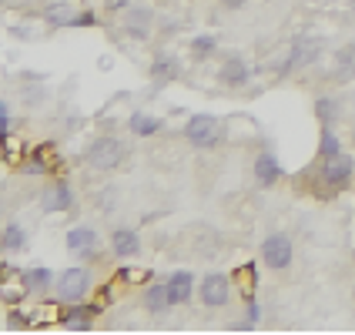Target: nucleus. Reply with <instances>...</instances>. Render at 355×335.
Masks as SVG:
<instances>
[{
	"label": "nucleus",
	"mask_w": 355,
	"mask_h": 335,
	"mask_svg": "<svg viewBox=\"0 0 355 335\" xmlns=\"http://www.w3.org/2000/svg\"><path fill=\"white\" fill-rule=\"evenodd\" d=\"M292 258H295V245H292V238L285 232H275V235H268L261 241V261L272 272H285L292 265Z\"/></svg>",
	"instance_id": "obj_5"
},
{
	"label": "nucleus",
	"mask_w": 355,
	"mask_h": 335,
	"mask_svg": "<svg viewBox=\"0 0 355 335\" xmlns=\"http://www.w3.org/2000/svg\"><path fill=\"white\" fill-rule=\"evenodd\" d=\"M342 151V141L336 138V131L332 128H322V138H318V155L322 158H332V155H338Z\"/></svg>",
	"instance_id": "obj_24"
},
{
	"label": "nucleus",
	"mask_w": 355,
	"mask_h": 335,
	"mask_svg": "<svg viewBox=\"0 0 355 335\" xmlns=\"http://www.w3.org/2000/svg\"><path fill=\"white\" fill-rule=\"evenodd\" d=\"M87 164L91 168H98V171H114L121 161L128 158V148H124V141L114 138V135H101L98 141H91V148H87Z\"/></svg>",
	"instance_id": "obj_2"
},
{
	"label": "nucleus",
	"mask_w": 355,
	"mask_h": 335,
	"mask_svg": "<svg viewBox=\"0 0 355 335\" xmlns=\"http://www.w3.org/2000/svg\"><path fill=\"white\" fill-rule=\"evenodd\" d=\"M111 252H114L121 261L138 258L141 255V235L135 228H114V232H111Z\"/></svg>",
	"instance_id": "obj_12"
},
{
	"label": "nucleus",
	"mask_w": 355,
	"mask_h": 335,
	"mask_svg": "<svg viewBox=\"0 0 355 335\" xmlns=\"http://www.w3.org/2000/svg\"><path fill=\"white\" fill-rule=\"evenodd\" d=\"M0 121H3V131L10 135V108L7 104H0Z\"/></svg>",
	"instance_id": "obj_30"
},
{
	"label": "nucleus",
	"mask_w": 355,
	"mask_h": 335,
	"mask_svg": "<svg viewBox=\"0 0 355 335\" xmlns=\"http://www.w3.org/2000/svg\"><path fill=\"white\" fill-rule=\"evenodd\" d=\"M175 302H171V292H168V282H155V285H148V292H144V309L151 312V316H161V312H168Z\"/></svg>",
	"instance_id": "obj_16"
},
{
	"label": "nucleus",
	"mask_w": 355,
	"mask_h": 335,
	"mask_svg": "<svg viewBox=\"0 0 355 335\" xmlns=\"http://www.w3.org/2000/svg\"><path fill=\"white\" fill-rule=\"evenodd\" d=\"M352 7H355V0H352Z\"/></svg>",
	"instance_id": "obj_32"
},
{
	"label": "nucleus",
	"mask_w": 355,
	"mask_h": 335,
	"mask_svg": "<svg viewBox=\"0 0 355 335\" xmlns=\"http://www.w3.org/2000/svg\"><path fill=\"white\" fill-rule=\"evenodd\" d=\"M352 171H355V161L349 158L345 151H338L332 158H322V181H325L329 191L349 188V184H352Z\"/></svg>",
	"instance_id": "obj_6"
},
{
	"label": "nucleus",
	"mask_w": 355,
	"mask_h": 335,
	"mask_svg": "<svg viewBox=\"0 0 355 335\" xmlns=\"http://www.w3.org/2000/svg\"><path fill=\"white\" fill-rule=\"evenodd\" d=\"M104 7L114 14V10H128V7H131V0H104Z\"/></svg>",
	"instance_id": "obj_29"
},
{
	"label": "nucleus",
	"mask_w": 355,
	"mask_h": 335,
	"mask_svg": "<svg viewBox=\"0 0 355 335\" xmlns=\"http://www.w3.org/2000/svg\"><path fill=\"white\" fill-rule=\"evenodd\" d=\"M178 74H181V67H178V60L168 58V54H158V58H155V64H151V80H155V84H161V87H164V84H171Z\"/></svg>",
	"instance_id": "obj_18"
},
{
	"label": "nucleus",
	"mask_w": 355,
	"mask_h": 335,
	"mask_svg": "<svg viewBox=\"0 0 355 335\" xmlns=\"http://www.w3.org/2000/svg\"><path fill=\"white\" fill-rule=\"evenodd\" d=\"M184 138H188V144H195L198 151H211L221 138V121L215 114H191L184 124Z\"/></svg>",
	"instance_id": "obj_4"
},
{
	"label": "nucleus",
	"mask_w": 355,
	"mask_h": 335,
	"mask_svg": "<svg viewBox=\"0 0 355 335\" xmlns=\"http://www.w3.org/2000/svg\"><path fill=\"white\" fill-rule=\"evenodd\" d=\"M71 205H74V191H71V184L64 178H58L44 191V212H71Z\"/></svg>",
	"instance_id": "obj_13"
},
{
	"label": "nucleus",
	"mask_w": 355,
	"mask_h": 335,
	"mask_svg": "<svg viewBox=\"0 0 355 335\" xmlns=\"http://www.w3.org/2000/svg\"><path fill=\"white\" fill-rule=\"evenodd\" d=\"M218 80H221L225 87H245V84L252 80L248 60L241 58V54H228V58L221 60V67H218Z\"/></svg>",
	"instance_id": "obj_8"
},
{
	"label": "nucleus",
	"mask_w": 355,
	"mask_h": 335,
	"mask_svg": "<svg viewBox=\"0 0 355 335\" xmlns=\"http://www.w3.org/2000/svg\"><path fill=\"white\" fill-rule=\"evenodd\" d=\"M315 114H318V121H322V128H332L336 118H338V104L332 98H318L315 101Z\"/></svg>",
	"instance_id": "obj_23"
},
{
	"label": "nucleus",
	"mask_w": 355,
	"mask_h": 335,
	"mask_svg": "<svg viewBox=\"0 0 355 335\" xmlns=\"http://www.w3.org/2000/svg\"><path fill=\"white\" fill-rule=\"evenodd\" d=\"M188 47H191V54H195L198 60L211 58V54H215V51H218V34H198V37L191 40Z\"/></svg>",
	"instance_id": "obj_22"
},
{
	"label": "nucleus",
	"mask_w": 355,
	"mask_h": 335,
	"mask_svg": "<svg viewBox=\"0 0 355 335\" xmlns=\"http://www.w3.org/2000/svg\"><path fill=\"white\" fill-rule=\"evenodd\" d=\"M67 14H71V10H67L64 3H54V7H47V10H44V20H47V24H54V27H67V24H71Z\"/></svg>",
	"instance_id": "obj_25"
},
{
	"label": "nucleus",
	"mask_w": 355,
	"mask_h": 335,
	"mask_svg": "<svg viewBox=\"0 0 355 335\" xmlns=\"http://www.w3.org/2000/svg\"><path fill=\"white\" fill-rule=\"evenodd\" d=\"M245 309H248V318H245V322H238V325H241V329H252L258 318H261V309H258L255 298H248V302H245Z\"/></svg>",
	"instance_id": "obj_28"
},
{
	"label": "nucleus",
	"mask_w": 355,
	"mask_h": 335,
	"mask_svg": "<svg viewBox=\"0 0 355 335\" xmlns=\"http://www.w3.org/2000/svg\"><path fill=\"white\" fill-rule=\"evenodd\" d=\"M322 58V37L315 34H302L288 44V54L282 60V74H292V71H305Z\"/></svg>",
	"instance_id": "obj_3"
},
{
	"label": "nucleus",
	"mask_w": 355,
	"mask_h": 335,
	"mask_svg": "<svg viewBox=\"0 0 355 335\" xmlns=\"http://www.w3.org/2000/svg\"><path fill=\"white\" fill-rule=\"evenodd\" d=\"M235 278H245V298L255 295V268L252 265H245V268H238Z\"/></svg>",
	"instance_id": "obj_27"
},
{
	"label": "nucleus",
	"mask_w": 355,
	"mask_h": 335,
	"mask_svg": "<svg viewBox=\"0 0 355 335\" xmlns=\"http://www.w3.org/2000/svg\"><path fill=\"white\" fill-rule=\"evenodd\" d=\"M91 289H94V275H91V268H80V265H71L54 278V292L67 305H80L91 295Z\"/></svg>",
	"instance_id": "obj_1"
},
{
	"label": "nucleus",
	"mask_w": 355,
	"mask_h": 335,
	"mask_svg": "<svg viewBox=\"0 0 355 335\" xmlns=\"http://www.w3.org/2000/svg\"><path fill=\"white\" fill-rule=\"evenodd\" d=\"M252 175H255L258 188H275L285 171H282V161H278L272 151H261L255 158V164H252Z\"/></svg>",
	"instance_id": "obj_9"
},
{
	"label": "nucleus",
	"mask_w": 355,
	"mask_h": 335,
	"mask_svg": "<svg viewBox=\"0 0 355 335\" xmlns=\"http://www.w3.org/2000/svg\"><path fill=\"white\" fill-rule=\"evenodd\" d=\"M98 232L94 228H87V225H74L71 232H67V238H64V245L74 252V255H84V258H94V252H98Z\"/></svg>",
	"instance_id": "obj_10"
},
{
	"label": "nucleus",
	"mask_w": 355,
	"mask_h": 335,
	"mask_svg": "<svg viewBox=\"0 0 355 335\" xmlns=\"http://www.w3.org/2000/svg\"><path fill=\"white\" fill-rule=\"evenodd\" d=\"M128 128H131L135 138H155V135L164 131V121L155 118V114H144V111H135V114L128 118Z\"/></svg>",
	"instance_id": "obj_14"
},
{
	"label": "nucleus",
	"mask_w": 355,
	"mask_h": 335,
	"mask_svg": "<svg viewBox=\"0 0 355 335\" xmlns=\"http://www.w3.org/2000/svg\"><path fill=\"white\" fill-rule=\"evenodd\" d=\"M221 3H225V7H232V10H238V7H245L248 0H221Z\"/></svg>",
	"instance_id": "obj_31"
},
{
	"label": "nucleus",
	"mask_w": 355,
	"mask_h": 335,
	"mask_svg": "<svg viewBox=\"0 0 355 335\" xmlns=\"http://www.w3.org/2000/svg\"><path fill=\"white\" fill-rule=\"evenodd\" d=\"M67 27H98V14H94V10H80V14L71 17Z\"/></svg>",
	"instance_id": "obj_26"
},
{
	"label": "nucleus",
	"mask_w": 355,
	"mask_h": 335,
	"mask_svg": "<svg viewBox=\"0 0 355 335\" xmlns=\"http://www.w3.org/2000/svg\"><path fill=\"white\" fill-rule=\"evenodd\" d=\"M168 292H171L175 305H188L191 295H195V275L191 272H175V275L168 278Z\"/></svg>",
	"instance_id": "obj_15"
},
{
	"label": "nucleus",
	"mask_w": 355,
	"mask_h": 335,
	"mask_svg": "<svg viewBox=\"0 0 355 335\" xmlns=\"http://www.w3.org/2000/svg\"><path fill=\"white\" fill-rule=\"evenodd\" d=\"M20 282L27 285V292H47L51 285H54V272L51 268H27Z\"/></svg>",
	"instance_id": "obj_20"
},
{
	"label": "nucleus",
	"mask_w": 355,
	"mask_h": 335,
	"mask_svg": "<svg viewBox=\"0 0 355 335\" xmlns=\"http://www.w3.org/2000/svg\"><path fill=\"white\" fill-rule=\"evenodd\" d=\"M0 248L3 252H24L27 248V232L20 225H7L3 228V238H0Z\"/></svg>",
	"instance_id": "obj_21"
},
{
	"label": "nucleus",
	"mask_w": 355,
	"mask_h": 335,
	"mask_svg": "<svg viewBox=\"0 0 355 335\" xmlns=\"http://www.w3.org/2000/svg\"><path fill=\"white\" fill-rule=\"evenodd\" d=\"M336 80H352L355 78V44H345L336 51Z\"/></svg>",
	"instance_id": "obj_19"
},
{
	"label": "nucleus",
	"mask_w": 355,
	"mask_h": 335,
	"mask_svg": "<svg viewBox=\"0 0 355 335\" xmlns=\"http://www.w3.org/2000/svg\"><path fill=\"white\" fill-rule=\"evenodd\" d=\"M198 298L205 309H225L228 298H232V278L221 275V272H211V275L201 278L198 285Z\"/></svg>",
	"instance_id": "obj_7"
},
{
	"label": "nucleus",
	"mask_w": 355,
	"mask_h": 335,
	"mask_svg": "<svg viewBox=\"0 0 355 335\" xmlns=\"http://www.w3.org/2000/svg\"><path fill=\"white\" fill-rule=\"evenodd\" d=\"M151 27H155V14L151 7H128L124 14V31L135 40H148L151 37Z\"/></svg>",
	"instance_id": "obj_11"
},
{
	"label": "nucleus",
	"mask_w": 355,
	"mask_h": 335,
	"mask_svg": "<svg viewBox=\"0 0 355 335\" xmlns=\"http://www.w3.org/2000/svg\"><path fill=\"white\" fill-rule=\"evenodd\" d=\"M98 312H101L98 305L67 309V316L60 318V325H64V329H71V332H84V329H91V325H94V316H98Z\"/></svg>",
	"instance_id": "obj_17"
}]
</instances>
